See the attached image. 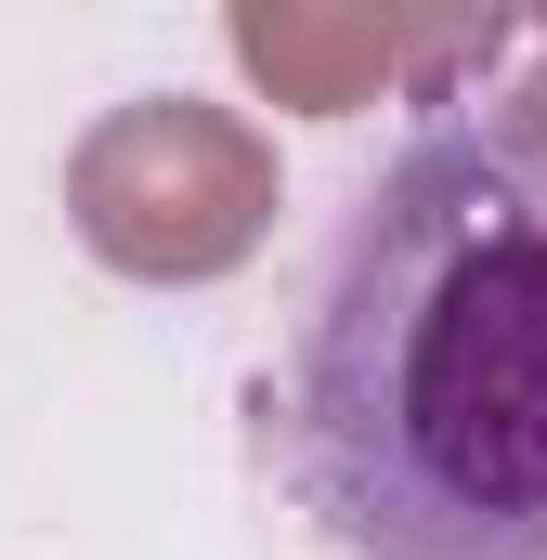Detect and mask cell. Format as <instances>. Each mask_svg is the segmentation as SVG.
<instances>
[{
    "mask_svg": "<svg viewBox=\"0 0 547 560\" xmlns=\"http://www.w3.org/2000/svg\"><path fill=\"white\" fill-rule=\"evenodd\" d=\"M261 469L339 560H547V170L430 92L261 378Z\"/></svg>",
    "mask_w": 547,
    "mask_h": 560,
    "instance_id": "6da1fadb",
    "label": "cell"
},
{
    "mask_svg": "<svg viewBox=\"0 0 547 560\" xmlns=\"http://www.w3.org/2000/svg\"><path fill=\"white\" fill-rule=\"evenodd\" d=\"M261 209H274L261 143L235 118H209V105H131L79 156V222L131 275H222L261 235Z\"/></svg>",
    "mask_w": 547,
    "mask_h": 560,
    "instance_id": "7a4b0ae2",
    "label": "cell"
},
{
    "mask_svg": "<svg viewBox=\"0 0 547 560\" xmlns=\"http://www.w3.org/2000/svg\"><path fill=\"white\" fill-rule=\"evenodd\" d=\"M235 39H248V66H261V79H300V105H313V118H339V105H352V79L405 52V39H365V26H352V39H300L287 13H248Z\"/></svg>",
    "mask_w": 547,
    "mask_h": 560,
    "instance_id": "3957f363",
    "label": "cell"
},
{
    "mask_svg": "<svg viewBox=\"0 0 547 560\" xmlns=\"http://www.w3.org/2000/svg\"><path fill=\"white\" fill-rule=\"evenodd\" d=\"M509 131L535 143V170H547V52H535V79H522V105H509Z\"/></svg>",
    "mask_w": 547,
    "mask_h": 560,
    "instance_id": "277c9868",
    "label": "cell"
}]
</instances>
